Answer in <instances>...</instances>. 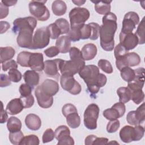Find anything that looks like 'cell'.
<instances>
[{
    "label": "cell",
    "instance_id": "cell-1",
    "mask_svg": "<svg viewBox=\"0 0 145 145\" xmlns=\"http://www.w3.org/2000/svg\"><path fill=\"white\" fill-rule=\"evenodd\" d=\"M36 25L37 20L32 16L19 18L13 22L12 31L15 34L18 33L16 42L20 47L31 49L33 42V33Z\"/></svg>",
    "mask_w": 145,
    "mask_h": 145
},
{
    "label": "cell",
    "instance_id": "cell-2",
    "mask_svg": "<svg viewBox=\"0 0 145 145\" xmlns=\"http://www.w3.org/2000/svg\"><path fill=\"white\" fill-rule=\"evenodd\" d=\"M103 24L100 27L101 47L105 51H112L114 46V36L117 28V16L109 12L103 17Z\"/></svg>",
    "mask_w": 145,
    "mask_h": 145
},
{
    "label": "cell",
    "instance_id": "cell-3",
    "mask_svg": "<svg viewBox=\"0 0 145 145\" xmlns=\"http://www.w3.org/2000/svg\"><path fill=\"white\" fill-rule=\"evenodd\" d=\"M87 84V89L92 95H96L107 81L106 76L100 73L99 69L94 65H85L78 72Z\"/></svg>",
    "mask_w": 145,
    "mask_h": 145
},
{
    "label": "cell",
    "instance_id": "cell-4",
    "mask_svg": "<svg viewBox=\"0 0 145 145\" xmlns=\"http://www.w3.org/2000/svg\"><path fill=\"white\" fill-rule=\"evenodd\" d=\"M70 60L62 59L59 65L61 74L74 75L78 73L85 66V61L83 58L81 51L76 47H71L69 50Z\"/></svg>",
    "mask_w": 145,
    "mask_h": 145
},
{
    "label": "cell",
    "instance_id": "cell-5",
    "mask_svg": "<svg viewBox=\"0 0 145 145\" xmlns=\"http://www.w3.org/2000/svg\"><path fill=\"white\" fill-rule=\"evenodd\" d=\"M46 1H32L29 3V10L32 15L39 21H46L50 17V12L45 5Z\"/></svg>",
    "mask_w": 145,
    "mask_h": 145
},
{
    "label": "cell",
    "instance_id": "cell-6",
    "mask_svg": "<svg viewBox=\"0 0 145 145\" xmlns=\"http://www.w3.org/2000/svg\"><path fill=\"white\" fill-rule=\"evenodd\" d=\"M100 109L99 106L94 103L89 104L84 113V126L89 130L97 128V120L99 117Z\"/></svg>",
    "mask_w": 145,
    "mask_h": 145
},
{
    "label": "cell",
    "instance_id": "cell-7",
    "mask_svg": "<svg viewBox=\"0 0 145 145\" xmlns=\"http://www.w3.org/2000/svg\"><path fill=\"white\" fill-rule=\"evenodd\" d=\"M50 35L48 27H42L36 29L33 37V42L31 49H42L48 45Z\"/></svg>",
    "mask_w": 145,
    "mask_h": 145
},
{
    "label": "cell",
    "instance_id": "cell-8",
    "mask_svg": "<svg viewBox=\"0 0 145 145\" xmlns=\"http://www.w3.org/2000/svg\"><path fill=\"white\" fill-rule=\"evenodd\" d=\"M90 16L89 11L84 7H74L69 12L70 27L79 26L84 24Z\"/></svg>",
    "mask_w": 145,
    "mask_h": 145
},
{
    "label": "cell",
    "instance_id": "cell-9",
    "mask_svg": "<svg viewBox=\"0 0 145 145\" xmlns=\"http://www.w3.org/2000/svg\"><path fill=\"white\" fill-rule=\"evenodd\" d=\"M60 83L62 89L72 95H78L82 91L80 84L75 79L73 75L61 74L60 76Z\"/></svg>",
    "mask_w": 145,
    "mask_h": 145
},
{
    "label": "cell",
    "instance_id": "cell-10",
    "mask_svg": "<svg viewBox=\"0 0 145 145\" xmlns=\"http://www.w3.org/2000/svg\"><path fill=\"white\" fill-rule=\"evenodd\" d=\"M140 58L139 56L135 53H127L125 56L117 58L116 60V65L117 68L120 71L123 67L126 66L133 67L138 65L140 63Z\"/></svg>",
    "mask_w": 145,
    "mask_h": 145
},
{
    "label": "cell",
    "instance_id": "cell-11",
    "mask_svg": "<svg viewBox=\"0 0 145 145\" xmlns=\"http://www.w3.org/2000/svg\"><path fill=\"white\" fill-rule=\"evenodd\" d=\"M139 23V17L138 14L134 11L127 12L123 18L122 21V27L121 33H127L133 32L135 28V25Z\"/></svg>",
    "mask_w": 145,
    "mask_h": 145
},
{
    "label": "cell",
    "instance_id": "cell-12",
    "mask_svg": "<svg viewBox=\"0 0 145 145\" xmlns=\"http://www.w3.org/2000/svg\"><path fill=\"white\" fill-rule=\"evenodd\" d=\"M61 61L62 59L60 58L45 61L44 69L45 74L49 77L58 80L60 76L59 70Z\"/></svg>",
    "mask_w": 145,
    "mask_h": 145
},
{
    "label": "cell",
    "instance_id": "cell-13",
    "mask_svg": "<svg viewBox=\"0 0 145 145\" xmlns=\"http://www.w3.org/2000/svg\"><path fill=\"white\" fill-rule=\"evenodd\" d=\"M134 70L135 78L127 84V87L131 91L136 89H142L144 83V69L139 67Z\"/></svg>",
    "mask_w": 145,
    "mask_h": 145
},
{
    "label": "cell",
    "instance_id": "cell-14",
    "mask_svg": "<svg viewBox=\"0 0 145 145\" xmlns=\"http://www.w3.org/2000/svg\"><path fill=\"white\" fill-rule=\"evenodd\" d=\"M120 43L128 51L134 49L138 44V39L137 36L131 32L127 33H120Z\"/></svg>",
    "mask_w": 145,
    "mask_h": 145
},
{
    "label": "cell",
    "instance_id": "cell-15",
    "mask_svg": "<svg viewBox=\"0 0 145 145\" xmlns=\"http://www.w3.org/2000/svg\"><path fill=\"white\" fill-rule=\"evenodd\" d=\"M35 95L37 99L39 105L42 108H49L52 106L53 103V96H50L44 93L41 89L40 86L36 87L35 91Z\"/></svg>",
    "mask_w": 145,
    "mask_h": 145
},
{
    "label": "cell",
    "instance_id": "cell-16",
    "mask_svg": "<svg viewBox=\"0 0 145 145\" xmlns=\"http://www.w3.org/2000/svg\"><path fill=\"white\" fill-rule=\"evenodd\" d=\"M28 67L32 70L42 71L44 69L42 54L41 53H31L28 61Z\"/></svg>",
    "mask_w": 145,
    "mask_h": 145
},
{
    "label": "cell",
    "instance_id": "cell-17",
    "mask_svg": "<svg viewBox=\"0 0 145 145\" xmlns=\"http://www.w3.org/2000/svg\"><path fill=\"white\" fill-rule=\"evenodd\" d=\"M119 135L121 140L124 143H128L133 141H137L135 127L126 125L120 130Z\"/></svg>",
    "mask_w": 145,
    "mask_h": 145
},
{
    "label": "cell",
    "instance_id": "cell-18",
    "mask_svg": "<svg viewBox=\"0 0 145 145\" xmlns=\"http://www.w3.org/2000/svg\"><path fill=\"white\" fill-rule=\"evenodd\" d=\"M40 86L42 91L50 96L55 95L59 89L58 83L51 79H45Z\"/></svg>",
    "mask_w": 145,
    "mask_h": 145
},
{
    "label": "cell",
    "instance_id": "cell-19",
    "mask_svg": "<svg viewBox=\"0 0 145 145\" xmlns=\"http://www.w3.org/2000/svg\"><path fill=\"white\" fill-rule=\"evenodd\" d=\"M24 108L20 99L15 98L12 99L8 103L6 110L9 114L16 115L20 113Z\"/></svg>",
    "mask_w": 145,
    "mask_h": 145
},
{
    "label": "cell",
    "instance_id": "cell-20",
    "mask_svg": "<svg viewBox=\"0 0 145 145\" xmlns=\"http://www.w3.org/2000/svg\"><path fill=\"white\" fill-rule=\"evenodd\" d=\"M25 123L29 130L36 131L39 130L41 126V120L37 115L30 113L25 117Z\"/></svg>",
    "mask_w": 145,
    "mask_h": 145
},
{
    "label": "cell",
    "instance_id": "cell-21",
    "mask_svg": "<svg viewBox=\"0 0 145 145\" xmlns=\"http://www.w3.org/2000/svg\"><path fill=\"white\" fill-rule=\"evenodd\" d=\"M23 78L25 83L33 89L39 83L40 75L36 71L27 70L23 74Z\"/></svg>",
    "mask_w": 145,
    "mask_h": 145
},
{
    "label": "cell",
    "instance_id": "cell-22",
    "mask_svg": "<svg viewBox=\"0 0 145 145\" xmlns=\"http://www.w3.org/2000/svg\"><path fill=\"white\" fill-rule=\"evenodd\" d=\"M97 52V47L92 43H88L84 45L81 50L82 55L84 61H89L93 59L96 56Z\"/></svg>",
    "mask_w": 145,
    "mask_h": 145
},
{
    "label": "cell",
    "instance_id": "cell-23",
    "mask_svg": "<svg viewBox=\"0 0 145 145\" xmlns=\"http://www.w3.org/2000/svg\"><path fill=\"white\" fill-rule=\"evenodd\" d=\"M56 46L61 53H66L71 48V40L68 36H61L59 37L56 42Z\"/></svg>",
    "mask_w": 145,
    "mask_h": 145
},
{
    "label": "cell",
    "instance_id": "cell-24",
    "mask_svg": "<svg viewBox=\"0 0 145 145\" xmlns=\"http://www.w3.org/2000/svg\"><path fill=\"white\" fill-rule=\"evenodd\" d=\"M92 2L95 4V10L98 14L105 15L110 12L112 1H92Z\"/></svg>",
    "mask_w": 145,
    "mask_h": 145
},
{
    "label": "cell",
    "instance_id": "cell-25",
    "mask_svg": "<svg viewBox=\"0 0 145 145\" xmlns=\"http://www.w3.org/2000/svg\"><path fill=\"white\" fill-rule=\"evenodd\" d=\"M52 10L54 15L57 16H62L66 13L67 6L64 1L56 0L52 3Z\"/></svg>",
    "mask_w": 145,
    "mask_h": 145
},
{
    "label": "cell",
    "instance_id": "cell-26",
    "mask_svg": "<svg viewBox=\"0 0 145 145\" xmlns=\"http://www.w3.org/2000/svg\"><path fill=\"white\" fill-rule=\"evenodd\" d=\"M1 63H2L6 61L12 59L15 54V49L11 46L1 47Z\"/></svg>",
    "mask_w": 145,
    "mask_h": 145
},
{
    "label": "cell",
    "instance_id": "cell-27",
    "mask_svg": "<svg viewBox=\"0 0 145 145\" xmlns=\"http://www.w3.org/2000/svg\"><path fill=\"white\" fill-rule=\"evenodd\" d=\"M7 127L10 133L20 131L22 128V122L17 117H10L7 122Z\"/></svg>",
    "mask_w": 145,
    "mask_h": 145
},
{
    "label": "cell",
    "instance_id": "cell-28",
    "mask_svg": "<svg viewBox=\"0 0 145 145\" xmlns=\"http://www.w3.org/2000/svg\"><path fill=\"white\" fill-rule=\"evenodd\" d=\"M117 93L119 96L120 102L126 103L131 100V93L128 87H121L117 89Z\"/></svg>",
    "mask_w": 145,
    "mask_h": 145
},
{
    "label": "cell",
    "instance_id": "cell-29",
    "mask_svg": "<svg viewBox=\"0 0 145 145\" xmlns=\"http://www.w3.org/2000/svg\"><path fill=\"white\" fill-rule=\"evenodd\" d=\"M66 122L69 127L72 129L78 128L80 125V118L78 112H74L68 114L66 117Z\"/></svg>",
    "mask_w": 145,
    "mask_h": 145
},
{
    "label": "cell",
    "instance_id": "cell-30",
    "mask_svg": "<svg viewBox=\"0 0 145 145\" xmlns=\"http://www.w3.org/2000/svg\"><path fill=\"white\" fill-rule=\"evenodd\" d=\"M120 72L122 79L127 83L132 81L135 78L134 70L129 66L123 67L120 70Z\"/></svg>",
    "mask_w": 145,
    "mask_h": 145
},
{
    "label": "cell",
    "instance_id": "cell-31",
    "mask_svg": "<svg viewBox=\"0 0 145 145\" xmlns=\"http://www.w3.org/2000/svg\"><path fill=\"white\" fill-rule=\"evenodd\" d=\"M138 39L139 44H143L145 42V35H144V17H143L139 23L137 29L134 33Z\"/></svg>",
    "mask_w": 145,
    "mask_h": 145
},
{
    "label": "cell",
    "instance_id": "cell-32",
    "mask_svg": "<svg viewBox=\"0 0 145 145\" xmlns=\"http://www.w3.org/2000/svg\"><path fill=\"white\" fill-rule=\"evenodd\" d=\"M103 114L106 119L109 121L115 120L121 117L118 111L113 106L104 110Z\"/></svg>",
    "mask_w": 145,
    "mask_h": 145
},
{
    "label": "cell",
    "instance_id": "cell-33",
    "mask_svg": "<svg viewBox=\"0 0 145 145\" xmlns=\"http://www.w3.org/2000/svg\"><path fill=\"white\" fill-rule=\"evenodd\" d=\"M54 135L56 139L59 140L65 137L70 135V131L67 126L61 125L55 130Z\"/></svg>",
    "mask_w": 145,
    "mask_h": 145
},
{
    "label": "cell",
    "instance_id": "cell-34",
    "mask_svg": "<svg viewBox=\"0 0 145 145\" xmlns=\"http://www.w3.org/2000/svg\"><path fill=\"white\" fill-rule=\"evenodd\" d=\"M31 53L23 51L19 53L17 56V63L22 67H28V61Z\"/></svg>",
    "mask_w": 145,
    "mask_h": 145
},
{
    "label": "cell",
    "instance_id": "cell-35",
    "mask_svg": "<svg viewBox=\"0 0 145 145\" xmlns=\"http://www.w3.org/2000/svg\"><path fill=\"white\" fill-rule=\"evenodd\" d=\"M54 23L60 29L62 35L69 33L70 27L68 21L66 19L63 18H59L55 21Z\"/></svg>",
    "mask_w": 145,
    "mask_h": 145
},
{
    "label": "cell",
    "instance_id": "cell-36",
    "mask_svg": "<svg viewBox=\"0 0 145 145\" xmlns=\"http://www.w3.org/2000/svg\"><path fill=\"white\" fill-rule=\"evenodd\" d=\"M23 133L20 130L16 132L10 133L8 138L10 142L15 145L20 144L24 138Z\"/></svg>",
    "mask_w": 145,
    "mask_h": 145
},
{
    "label": "cell",
    "instance_id": "cell-37",
    "mask_svg": "<svg viewBox=\"0 0 145 145\" xmlns=\"http://www.w3.org/2000/svg\"><path fill=\"white\" fill-rule=\"evenodd\" d=\"M131 99L136 104H139L144 99V93L142 89H136L131 91Z\"/></svg>",
    "mask_w": 145,
    "mask_h": 145
},
{
    "label": "cell",
    "instance_id": "cell-38",
    "mask_svg": "<svg viewBox=\"0 0 145 145\" xmlns=\"http://www.w3.org/2000/svg\"><path fill=\"white\" fill-rule=\"evenodd\" d=\"M97 64L99 67L104 72L107 74H112L113 72V67L109 61L104 59H101L98 61Z\"/></svg>",
    "mask_w": 145,
    "mask_h": 145
},
{
    "label": "cell",
    "instance_id": "cell-39",
    "mask_svg": "<svg viewBox=\"0 0 145 145\" xmlns=\"http://www.w3.org/2000/svg\"><path fill=\"white\" fill-rule=\"evenodd\" d=\"M39 139L36 135H29L24 137L22 141L21 142V145H38L39 144Z\"/></svg>",
    "mask_w": 145,
    "mask_h": 145
},
{
    "label": "cell",
    "instance_id": "cell-40",
    "mask_svg": "<svg viewBox=\"0 0 145 145\" xmlns=\"http://www.w3.org/2000/svg\"><path fill=\"white\" fill-rule=\"evenodd\" d=\"M92 33V29L89 24H84L80 28V39L85 40L89 39Z\"/></svg>",
    "mask_w": 145,
    "mask_h": 145
},
{
    "label": "cell",
    "instance_id": "cell-41",
    "mask_svg": "<svg viewBox=\"0 0 145 145\" xmlns=\"http://www.w3.org/2000/svg\"><path fill=\"white\" fill-rule=\"evenodd\" d=\"M136 118L139 123H143L145 120V103H143L136 110H135Z\"/></svg>",
    "mask_w": 145,
    "mask_h": 145
},
{
    "label": "cell",
    "instance_id": "cell-42",
    "mask_svg": "<svg viewBox=\"0 0 145 145\" xmlns=\"http://www.w3.org/2000/svg\"><path fill=\"white\" fill-rule=\"evenodd\" d=\"M47 27L49 29L51 39H57L59 37V36L61 35H62L60 29L54 23L49 24Z\"/></svg>",
    "mask_w": 145,
    "mask_h": 145
},
{
    "label": "cell",
    "instance_id": "cell-43",
    "mask_svg": "<svg viewBox=\"0 0 145 145\" xmlns=\"http://www.w3.org/2000/svg\"><path fill=\"white\" fill-rule=\"evenodd\" d=\"M8 75L11 81L14 83H18L20 82L22 78L21 72L16 69H12L9 70Z\"/></svg>",
    "mask_w": 145,
    "mask_h": 145
},
{
    "label": "cell",
    "instance_id": "cell-44",
    "mask_svg": "<svg viewBox=\"0 0 145 145\" xmlns=\"http://www.w3.org/2000/svg\"><path fill=\"white\" fill-rule=\"evenodd\" d=\"M89 25L91 26V29H92V33L91 36L90 37V39L92 40H97L100 35V26L99 25V24L96 23H88Z\"/></svg>",
    "mask_w": 145,
    "mask_h": 145
},
{
    "label": "cell",
    "instance_id": "cell-45",
    "mask_svg": "<svg viewBox=\"0 0 145 145\" xmlns=\"http://www.w3.org/2000/svg\"><path fill=\"white\" fill-rule=\"evenodd\" d=\"M129 51L120 43L117 44L114 49V54L116 59L120 58L126 54H127Z\"/></svg>",
    "mask_w": 145,
    "mask_h": 145
},
{
    "label": "cell",
    "instance_id": "cell-46",
    "mask_svg": "<svg viewBox=\"0 0 145 145\" xmlns=\"http://www.w3.org/2000/svg\"><path fill=\"white\" fill-rule=\"evenodd\" d=\"M24 108H29L32 107L34 104V97L32 94L27 96H20L19 97Z\"/></svg>",
    "mask_w": 145,
    "mask_h": 145
},
{
    "label": "cell",
    "instance_id": "cell-47",
    "mask_svg": "<svg viewBox=\"0 0 145 145\" xmlns=\"http://www.w3.org/2000/svg\"><path fill=\"white\" fill-rule=\"evenodd\" d=\"M120 123L119 120H115L110 121L106 125V130L109 133H113L116 132L119 129Z\"/></svg>",
    "mask_w": 145,
    "mask_h": 145
},
{
    "label": "cell",
    "instance_id": "cell-48",
    "mask_svg": "<svg viewBox=\"0 0 145 145\" xmlns=\"http://www.w3.org/2000/svg\"><path fill=\"white\" fill-rule=\"evenodd\" d=\"M55 137L54 132L52 129H46L42 137V140L43 143H46L49 142H51L53 140Z\"/></svg>",
    "mask_w": 145,
    "mask_h": 145
},
{
    "label": "cell",
    "instance_id": "cell-49",
    "mask_svg": "<svg viewBox=\"0 0 145 145\" xmlns=\"http://www.w3.org/2000/svg\"><path fill=\"white\" fill-rule=\"evenodd\" d=\"M62 112L63 115L66 117L68 114L74 113L78 112L77 109L73 104L70 103H67L65 104L62 109Z\"/></svg>",
    "mask_w": 145,
    "mask_h": 145
},
{
    "label": "cell",
    "instance_id": "cell-50",
    "mask_svg": "<svg viewBox=\"0 0 145 145\" xmlns=\"http://www.w3.org/2000/svg\"><path fill=\"white\" fill-rule=\"evenodd\" d=\"M33 89L31 86L28 85L26 83H23L20 86L19 91L20 94V96H27L31 94L32 93V90Z\"/></svg>",
    "mask_w": 145,
    "mask_h": 145
},
{
    "label": "cell",
    "instance_id": "cell-51",
    "mask_svg": "<svg viewBox=\"0 0 145 145\" xmlns=\"http://www.w3.org/2000/svg\"><path fill=\"white\" fill-rule=\"evenodd\" d=\"M17 67L18 63L14 59H10L2 63V69L3 71H6L12 69H16Z\"/></svg>",
    "mask_w": 145,
    "mask_h": 145
},
{
    "label": "cell",
    "instance_id": "cell-52",
    "mask_svg": "<svg viewBox=\"0 0 145 145\" xmlns=\"http://www.w3.org/2000/svg\"><path fill=\"white\" fill-rule=\"evenodd\" d=\"M135 110H132L129 112L127 116H126V121L127 122L131 125L135 126L139 125L136 116H135Z\"/></svg>",
    "mask_w": 145,
    "mask_h": 145
},
{
    "label": "cell",
    "instance_id": "cell-53",
    "mask_svg": "<svg viewBox=\"0 0 145 145\" xmlns=\"http://www.w3.org/2000/svg\"><path fill=\"white\" fill-rule=\"evenodd\" d=\"M44 52L45 54V55L49 58L54 57L57 56L59 54V53H60L58 49L54 46H52L47 48L44 50Z\"/></svg>",
    "mask_w": 145,
    "mask_h": 145
},
{
    "label": "cell",
    "instance_id": "cell-54",
    "mask_svg": "<svg viewBox=\"0 0 145 145\" xmlns=\"http://www.w3.org/2000/svg\"><path fill=\"white\" fill-rule=\"evenodd\" d=\"M11 80L6 74H1L0 75V87H5L11 84Z\"/></svg>",
    "mask_w": 145,
    "mask_h": 145
},
{
    "label": "cell",
    "instance_id": "cell-55",
    "mask_svg": "<svg viewBox=\"0 0 145 145\" xmlns=\"http://www.w3.org/2000/svg\"><path fill=\"white\" fill-rule=\"evenodd\" d=\"M58 141L57 143L58 145H61V144L74 145V139L71 137H70V135L65 137Z\"/></svg>",
    "mask_w": 145,
    "mask_h": 145
},
{
    "label": "cell",
    "instance_id": "cell-56",
    "mask_svg": "<svg viewBox=\"0 0 145 145\" xmlns=\"http://www.w3.org/2000/svg\"><path fill=\"white\" fill-rule=\"evenodd\" d=\"M112 106L115 108L118 111L121 117L124 115V114L125 113V110H126V107H125L124 103H121V102L116 103Z\"/></svg>",
    "mask_w": 145,
    "mask_h": 145
},
{
    "label": "cell",
    "instance_id": "cell-57",
    "mask_svg": "<svg viewBox=\"0 0 145 145\" xmlns=\"http://www.w3.org/2000/svg\"><path fill=\"white\" fill-rule=\"evenodd\" d=\"M0 19H3L8 15V8L6 6L4 5L3 3L1 2L0 3Z\"/></svg>",
    "mask_w": 145,
    "mask_h": 145
},
{
    "label": "cell",
    "instance_id": "cell-58",
    "mask_svg": "<svg viewBox=\"0 0 145 145\" xmlns=\"http://www.w3.org/2000/svg\"><path fill=\"white\" fill-rule=\"evenodd\" d=\"M1 104H2V109L1 111V123H3L8 120H7L8 115H7V112L6 111V110H5L3 109V105L2 102H1Z\"/></svg>",
    "mask_w": 145,
    "mask_h": 145
},
{
    "label": "cell",
    "instance_id": "cell-59",
    "mask_svg": "<svg viewBox=\"0 0 145 145\" xmlns=\"http://www.w3.org/2000/svg\"><path fill=\"white\" fill-rule=\"evenodd\" d=\"M108 143V139L106 138H99L97 137V138L95 139V141L93 143V145L95 144H101V145H104L107 144Z\"/></svg>",
    "mask_w": 145,
    "mask_h": 145
},
{
    "label": "cell",
    "instance_id": "cell-60",
    "mask_svg": "<svg viewBox=\"0 0 145 145\" xmlns=\"http://www.w3.org/2000/svg\"><path fill=\"white\" fill-rule=\"evenodd\" d=\"M0 25H1V32H0L1 34H2L6 32L10 27V24L6 21H1Z\"/></svg>",
    "mask_w": 145,
    "mask_h": 145
},
{
    "label": "cell",
    "instance_id": "cell-61",
    "mask_svg": "<svg viewBox=\"0 0 145 145\" xmlns=\"http://www.w3.org/2000/svg\"><path fill=\"white\" fill-rule=\"evenodd\" d=\"M97 138V136L95 135H89L85 139V144L86 145H92L93 144V142L95 139Z\"/></svg>",
    "mask_w": 145,
    "mask_h": 145
},
{
    "label": "cell",
    "instance_id": "cell-62",
    "mask_svg": "<svg viewBox=\"0 0 145 145\" xmlns=\"http://www.w3.org/2000/svg\"><path fill=\"white\" fill-rule=\"evenodd\" d=\"M2 3H3L4 5L6 6L7 7L15 5L17 3V1L16 0H2L1 2Z\"/></svg>",
    "mask_w": 145,
    "mask_h": 145
},
{
    "label": "cell",
    "instance_id": "cell-63",
    "mask_svg": "<svg viewBox=\"0 0 145 145\" xmlns=\"http://www.w3.org/2000/svg\"><path fill=\"white\" fill-rule=\"evenodd\" d=\"M72 2L76 5H78L79 6L83 5L85 2H86V1H80V0H79V1H72Z\"/></svg>",
    "mask_w": 145,
    "mask_h": 145
}]
</instances>
